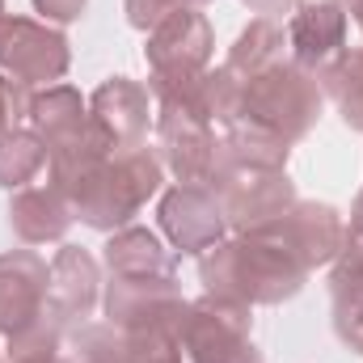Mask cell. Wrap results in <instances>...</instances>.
<instances>
[{"instance_id":"6da1fadb","label":"cell","mask_w":363,"mask_h":363,"mask_svg":"<svg viewBox=\"0 0 363 363\" xmlns=\"http://www.w3.org/2000/svg\"><path fill=\"white\" fill-rule=\"evenodd\" d=\"M199 279L211 296L245 300L254 304H283L291 300L308 271L274 241L271 233H237L216 241L207 254H199Z\"/></svg>"},{"instance_id":"7a4b0ae2","label":"cell","mask_w":363,"mask_h":363,"mask_svg":"<svg viewBox=\"0 0 363 363\" xmlns=\"http://www.w3.org/2000/svg\"><path fill=\"white\" fill-rule=\"evenodd\" d=\"M161 182H165V161L148 144H131V148H114L106 161H97L77 182H68L64 199L72 203V216L85 220L89 228L118 233L161 190Z\"/></svg>"},{"instance_id":"3957f363","label":"cell","mask_w":363,"mask_h":363,"mask_svg":"<svg viewBox=\"0 0 363 363\" xmlns=\"http://www.w3.org/2000/svg\"><path fill=\"white\" fill-rule=\"evenodd\" d=\"M321 106H325V93L317 85V72H308L291 60H279L267 72L245 81L241 123H254L262 131H274L279 140L296 144L317 127Z\"/></svg>"},{"instance_id":"277c9868","label":"cell","mask_w":363,"mask_h":363,"mask_svg":"<svg viewBox=\"0 0 363 363\" xmlns=\"http://www.w3.org/2000/svg\"><path fill=\"white\" fill-rule=\"evenodd\" d=\"M250 330H254V308L245 300L203 291L199 300L186 304L178 334L182 355L190 363H237L250 347Z\"/></svg>"},{"instance_id":"5b68a950","label":"cell","mask_w":363,"mask_h":363,"mask_svg":"<svg viewBox=\"0 0 363 363\" xmlns=\"http://www.w3.org/2000/svg\"><path fill=\"white\" fill-rule=\"evenodd\" d=\"M224 220L233 233H267L279 224L291 203H296V186L287 178V169H228L211 182Z\"/></svg>"},{"instance_id":"8992f818","label":"cell","mask_w":363,"mask_h":363,"mask_svg":"<svg viewBox=\"0 0 363 363\" xmlns=\"http://www.w3.org/2000/svg\"><path fill=\"white\" fill-rule=\"evenodd\" d=\"M72 64V47L64 38V30H55L51 21H34V17H4L0 21V68L13 72V81L21 85H60V77Z\"/></svg>"},{"instance_id":"52a82bcc","label":"cell","mask_w":363,"mask_h":363,"mask_svg":"<svg viewBox=\"0 0 363 363\" xmlns=\"http://www.w3.org/2000/svg\"><path fill=\"white\" fill-rule=\"evenodd\" d=\"M161 161L182 186H211L216 165H220V140L207 118L182 110V106H157L152 118Z\"/></svg>"},{"instance_id":"ba28073f","label":"cell","mask_w":363,"mask_h":363,"mask_svg":"<svg viewBox=\"0 0 363 363\" xmlns=\"http://www.w3.org/2000/svg\"><path fill=\"white\" fill-rule=\"evenodd\" d=\"M186 296H182L174 274H152V279H118L110 274V283L101 287V308L106 321H114L118 330H144V325H169L182 334V317H186Z\"/></svg>"},{"instance_id":"9c48e42d","label":"cell","mask_w":363,"mask_h":363,"mask_svg":"<svg viewBox=\"0 0 363 363\" xmlns=\"http://www.w3.org/2000/svg\"><path fill=\"white\" fill-rule=\"evenodd\" d=\"M274 241L304 267V271H317V267H330L338 254H342V241H347V220L338 207L330 203H317V199H296L291 211L267 228Z\"/></svg>"},{"instance_id":"30bf717a","label":"cell","mask_w":363,"mask_h":363,"mask_svg":"<svg viewBox=\"0 0 363 363\" xmlns=\"http://www.w3.org/2000/svg\"><path fill=\"white\" fill-rule=\"evenodd\" d=\"M211 26L207 17L190 4L174 13L169 21H161L148 43H144V60H148V72L152 77H194V72H207L211 68Z\"/></svg>"},{"instance_id":"8fae6325","label":"cell","mask_w":363,"mask_h":363,"mask_svg":"<svg viewBox=\"0 0 363 363\" xmlns=\"http://www.w3.org/2000/svg\"><path fill=\"white\" fill-rule=\"evenodd\" d=\"M161 228H165V237H169L174 250L199 258L216 241H224L228 220H224V207H220V199H216L211 186H182L178 182L161 199Z\"/></svg>"},{"instance_id":"7c38bea8","label":"cell","mask_w":363,"mask_h":363,"mask_svg":"<svg viewBox=\"0 0 363 363\" xmlns=\"http://www.w3.org/2000/svg\"><path fill=\"white\" fill-rule=\"evenodd\" d=\"M47 283H51V262H43L34 250L0 254V334L4 338H13L17 330L34 325L47 313Z\"/></svg>"},{"instance_id":"4fadbf2b","label":"cell","mask_w":363,"mask_h":363,"mask_svg":"<svg viewBox=\"0 0 363 363\" xmlns=\"http://www.w3.org/2000/svg\"><path fill=\"white\" fill-rule=\"evenodd\" d=\"M89 118L93 127L114 144V148H131L148 140L152 127V93L148 85L131 81V77H110L106 85H97L89 97Z\"/></svg>"},{"instance_id":"5bb4252c","label":"cell","mask_w":363,"mask_h":363,"mask_svg":"<svg viewBox=\"0 0 363 363\" xmlns=\"http://www.w3.org/2000/svg\"><path fill=\"white\" fill-rule=\"evenodd\" d=\"M101 304V267L89 250L64 245L51 258V283H47V313L60 325H81L89 321L93 308Z\"/></svg>"},{"instance_id":"9a60e30c","label":"cell","mask_w":363,"mask_h":363,"mask_svg":"<svg viewBox=\"0 0 363 363\" xmlns=\"http://www.w3.org/2000/svg\"><path fill=\"white\" fill-rule=\"evenodd\" d=\"M347 30L351 17L338 0H304L291 17H287V47H291V64L317 72L325 68L342 47H347Z\"/></svg>"},{"instance_id":"2e32d148","label":"cell","mask_w":363,"mask_h":363,"mask_svg":"<svg viewBox=\"0 0 363 363\" xmlns=\"http://www.w3.org/2000/svg\"><path fill=\"white\" fill-rule=\"evenodd\" d=\"M72 203L64 199V190H55L51 182H34V186H21L13 190L9 199V228L17 233L21 245H51V241H64L68 228H72Z\"/></svg>"},{"instance_id":"e0dca14e","label":"cell","mask_w":363,"mask_h":363,"mask_svg":"<svg viewBox=\"0 0 363 363\" xmlns=\"http://www.w3.org/2000/svg\"><path fill=\"white\" fill-rule=\"evenodd\" d=\"M106 271L118 279H152V274H174V258L165 250V241L152 228L127 224L118 233H110L106 250H101Z\"/></svg>"},{"instance_id":"ac0fdd59","label":"cell","mask_w":363,"mask_h":363,"mask_svg":"<svg viewBox=\"0 0 363 363\" xmlns=\"http://www.w3.org/2000/svg\"><path fill=\"white\" fill-rule=\"evenodd\" d=\"M89 101L72 85H47L30 97V127L43 135L47 148H60L68 140H77L89 127Z\"/></svg>"},{"instance_id":"d6986e66","label":"cell","mask_w":363,"mask_h":363,"mask_svg":"<svg viewBox=\"0 0 363 363\" xmlns=\"http://www.w3.org/2000/svg\"><path fill=\"white\" fill-rule=\"evenodd\" d=\"M287 157H291V144L279 140L274 131H262L254 123H233L228 135L220 140L216 178L228 174V169H287Z\"/></svg>"},{"instance_id":"ffe728a7","label":"cell","mask_w":363,"mask_h":363,"mask_svg":"<svg viewBox=\"0 0 363 363\" xmlns=\"http://www.w3.org/2000/svg\"><path fill=\"white\" fill-rule=\"evenodd\" d=\"M317 85L338 106L347 127L363 131V47H342L325 68H317Z\"/></svg>"},{"instance_id":"44dd1931","label":"cell","mask_w":363,"mask_h":363,"mask_svg":"<svg viewBox=\"0 0 363 363\" xmlns=\"http://www.w3.org/2000/svg\"><path fill=\"white\" fill-rule=\"evenodd\" d=\"M283 47H287L283 26H279V21H271V17H254V21L237 34V43L228 47L224 68H228V72H237L241 81H250V77L267 72L271 64H279V60H283Z\"/></svg>"},{"instance_id":"7402d4cb","label":"cell","mask_w":363,"mask_h":363,"mask_svg":"<svg viewBox=\"0 0 363 363\" xmlns=\"http://www.w3.org/2000/svg\"><path fill=\"white\" fill-rule=\"evenodd\" d=\"M51 148L43 144V135L34 127H17L9 135H0V186L4 190H21L34 186V178L47 169Z\"/></svg>"},{"instance_id":"603a6c76","label":"cell","mask_w":363,"mask_h":363,"mask_svg":"<svg viewBox=\"0 0 363 363\" xmlns=\"http://www.w3.org/2000/svg\"><path fill=\"white\" fill-rule=\"evenodd\" d=\"M64 363H127V330L114 321H81L64 338Z\"/></svg>"},{"instance_id":"cb8c5ba5","label":"cell","mask_w":363,"mask_h":363,"mask_svg":"<svg viewBox=\"0 0 363 363\" xmlns=\"http://www.w3.org/2000/svg\"><path fill=\"white\" fill-rule=\"evenodd\" d=\"M241 106H245V81L237 72H228L224 64L220 68H207L203 72V85H199V118H207L211 127H233L241 123Z\"/></svg>"},{"instance_id":"d4e9b609","label":"cell","mask_w":363,"mask_h":363,"mask_svg":"<svg viewBox=\"0 0 363 363\" xmlns=\"http://www.w3.org/2000/svg\"><path fill=\"white\" fill-rule=\"evenodd\" d=\"M330 300H334V330L338 338L363 355V283L330 274Z\"/></svg>"},{"instance_id":"484cf974","label":"cell","mask_w":363,"mask_h":363,"mask_svg":"<svg viewBox=\"0 0 363 363\" xmlns=\"http://www.w3.org/2000/svg\"><path fill=\"white\" fill-rule=\"evenodd\" d=\"M127 363H182V338L169 325L127 330Z\"/></svg>"},{"instance_id":"4316f807","label":"cell","mask_w":363,"mask_h":363,"mask_svg":"<svg viewBox=\"0 0 363 363\" xmlns=\"http://www.w3.org/2000/svg\"><path fill=\"white\" fill-rule=\"evenodd\" d=\"M194 0H127V21L140 30V34H152L161 21H169L174 13L190 9Z\"/></svg>"},{"instance_id":"83f0119b","label":"cell","mask_w":363,"mask_h":363,"mask_svg":"<svg viewBox=\"0 0 363 363\" xmlns=\"http://www.w3.org/2000/svg\"><path fill=\"white\" fill-rule=\"evenodd\" d=\"M30 97H34L30 85L0 77V135L17 131V127H21V118H30Z\"/></svg>"},{"instance_id":"f1b7e54d","label":"cell","mask_w":363,"mask_h":363,"mask_svg":"<svg viewBox=\"0 0 363 363\" xmlns=\"http://www.w3.org/2000/svg\"><path fill=\"white\" fill-rule=\"evenodd\" d=\"M85 4H89V0H34V9H38L51 26H68V21H77V17L85 13Z\"/></svg>"},{"instance_id":"f546056e","label":"cell","mask_w":363,"mask_h":363,"mask_svg":"<svg viewBox=\"0 0 363 363\" xmlns=\"http://www.w3.org/2000/svg\"><path fill=\"white\" fill-rule=\"evenodd\" d=\"M245 4H250L258 17H271V21H274V17H291L304 0H245Z\"/></svg>"},{"instance_id":"4dcf8cb0","label":"cell","mask_w":363,"mask_h":363,"mask_svg":"<svg viewBox=\"0 0 363 363\" xmlns=\"http://www.w3.org/2000/svg\"><path fill=\"white\" fill-rule=\"evenodd\" d=\"M338 4L347 9V17H351V21L359 26V34H363V0H338Z\"/></svg>"},{"instance_id":"1f68e13d","label":"cell","mask_w":363,"mask_h":363,"mask_svg":"<svg viewBox=\"0 0 363 363\" xmlns=\"http://www.w3.org/2000/svg\"><path fill=\"white\" fill-rule=\"evenodd\" d=\"M4 17H9V13H4V0H0V21H4Z\"/></svg>"},{"instance_id":"d6a6232c","label":"cell","mask_w":363,"mask_h":363,"mask_svg":"<svg viewBox=\"0 0 363 363\" xmlns=\"http://www.w3.org/2000/svg\"><path fill=\"white\" fill-rule=\"evenodd\" d=\"M199 4H207V0H194V9H199Z\"/></svg>"}]
</instances>
